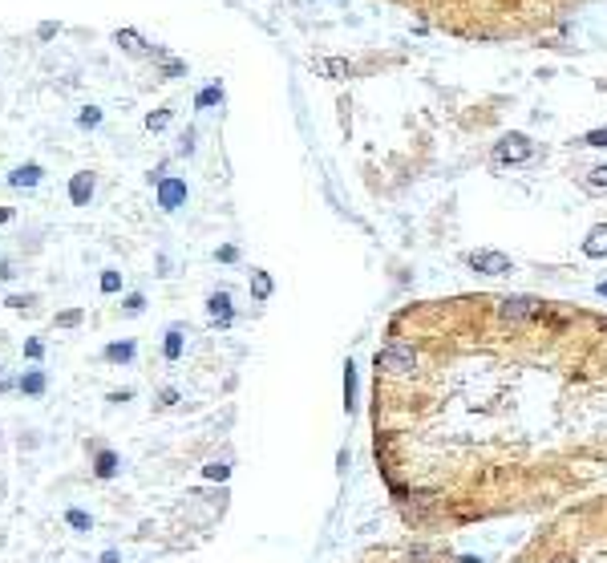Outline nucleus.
<instances>
[{
    "label": "nucleus",
    "instance_id": "21",
    "mask_svg": "<svg viewBox=\"0 0 607 563\" xmlns=\"http://www.w3.org/2000/svg\"><path fill=\"white\" fill-rule=\"evenodd\" d=\"M320 73H328V77H345V73H348V65H345V61H320Z\"/></svg>",
    "mask_w": 607,
    "mask_h": 563
},
{
    "label": "nucleus",
    "instance_id": "22",
    "mask_svg": "<svg viewBox=\"0 0 607 563\" xmlns=\"http://www.w3.org/2000/svg\"><path fill=\"white\" fill-rule=\"evenodd\" d=\"M122 288V275L118 272H101V292H118Z\"/></svg>",
    "mask_w": 607,
    "mask_h": 563
},
{
    "label": "nucleus",
    "instance_id": "11",
    "mask_svg": "<svg viewBox=\"0 0 607 563\" xmlns=\"http://www.w3.org/2000/svg\"><path fill=\"white\" fill-rule=\"evenodd\" d=\"M106 361H113V365L134 361V340H113V345H106Z\"/></svg>",
    "mask_w": 607,
    "mask_h": 563
},
{
    "label": "nucleus",
    "instance_id": "20",
    "mask_svg": "<svg viewBox=\"0 0 607 563\" xmlns=\"http://www.w3.org/2000/svg\"><path fill=\"white\" fill-rule=\"evenodd\" d=\"M251 288H255V296H260V300H267V292H272V280H267L263 272H255V275H251Z\"/></svg>",
    "mask_w": 607,
    "mask_h": 563
},
{
    "label": "nucleus",
    "instance_id": "27",
    "mask_svg": "<svg viewBox=\"0 0 607 563\" xmlns=\"http://www.w3.org/2000/svg\"><path fill=\"white\" fill-rule=\"evenodd\" d=\"M587 142H591V146H607V130H599V134H591V138H587Z\"/></svg>",
    "mask_w": 607,
    "mask_h": 563
},
{
    "label": "nucleus",
    "instance_id": "25",
    "mask_svg": "<svg viewBox=\"0 0 607 563\" xmlns=\"http://www.w3.org/2000/svg\"><path fill=\"white\" fill-rule=\"evenodd\" d=\"M142 304H146V300H142V296L134 292V296H126V304H122V308H126V316H138V313H142Z\"/></svg>",
    "mask_w": 607,
    "mask_h": 563
},
{
    "label": "nucleus",
    "instance_id": "19",
    "mask_svg": "<svg viewBox=\"0 0 607 563\" xmlns=\"http://www.w3.org/2000/svg\"><path fill=\"white\" fill-rule=\"evenodd\" d=\"M77 325H81V308H65L57 316V328H77Z\"/></svg>",
    "mask_w": 607,
    "mask_h": 563
},
{
    "label": "nucleus",
    "instance_id": "18",
    "mask_svg": "<svg viewBox=\"0 0 607 563\" xmlns=\"http://www.w3.org/2000/svg\"><path fill=\"white\" fill-rule=\"evenodd\" d=\"M219 98H223V89H219V86H207V89L195 98V106H198V110H207V106H215Z\"/></svg>",
    "mask_w": 607,
    "mask_h": 563
},
{
    "label": "nucleus",
    "instance_id": "7",
    "mask_svg": "<svg viewBox=\"0 0 607 563\" xmlns=\"http://www.w3.org/2000/svg\"><path fill=\"white\" fill-rule=\"evenodd\" d=\"M41 175H45V171H41L37 163H25V166H16L13 175H9V187L29 191V187H37V183H41Z\"/></svg>",
    "mask_w": 607,
    "mask_h": 563
},
{
    "label": "nucleus",
    "instance_id": "16",
    "mask_svg": "<svg viewBox=\"0 0 607 563\" xmlns=\"http://www.w3.org/2000/svg\"><path fill=\"white\" fill-rule=\"evenodd\" d=\"M98 122H101V110H98V106H86V110L77 113V126H81V130H93Z\"/></svg>",
    "mask_w": 607,
    "mask_h": 563
},
{
    "label": "nucleus",
    "instance_id": "13",
    "mask_svg": "<svg viewBox=\"0 0 607 563\" xmlns=\"http://www.w3.org/2000/svg\"><path fill=\"white\" fill-rule=\"evenodd\" d=\"M531 146H526V138L522 134H510V138H502V146H498V154L502 158H519V154H526Z\"/></svg>",
    "mask_w": 607,
    "mask_h": 563
},
{
    "label": "nucleus",
    "instance_id": "2",
    "mask_svg": "<svg viewBox=\"0 0 607 563\" xmlns=\"http://www.w3.org/2000/svg\"><path fill=\"white\" fill-rule=\"evenodd\" d=\"M461 41H531L563 25L587 0H393Z\"/></svg>",
    "mask_w": 607,
    "mask_h": 563
},
{
    "label": "nucleus",
    "instance_id": "10",
    "mask_svg": "<svg viewBox=\"0 0 607 563\" xmlns=\"http://www.w3.org/2000/svg\"><path fill=\"white\" fill-rule=\"evenodd\" d=\"M207 313H211L219 325H227V320H231V296H227V292H215L211 300H207Z\"/></svg>",
    "mask_w": 607,
    "mask_h": 563
},
{
    "label": "nucleus",
    "instance_id": "12",
    "mask_svg": "<svg viewBox=\"0 0 607 563\" xmlns=\"http://www.w3.org/2000/svg\"><path fill=\"white\" fill-rule=\"evenodd\" d=\"M113 41H118L126 53H146V41L138 37L134 29H118V33H113Z\"/></svg>",
    "mask_w": 607,
    "mask_h": 563
},
{
    "label": "nucleus",
    "instance_id": "8",
    "mask_svg": "<svg viewBox=\"0 0 607 563\" xmlns=\"http://www.w3.org/2000/svg\"><path fill=\"white\" fill-rule=\"evenodd\" d=\"M16 389H21V393H29V397H41V393L49 389V377L41 373V369H29V373L16 381Z\"/></svg>",
    "mask_w": 607,
    "mask_h": 563
},
{
    "label": "nucleus",
    "instance_id": "5",
    "mask_svg": "<svg viewBox=\"0 0 607 563\" xmlns=\"http://www.w3.org/2000/svg\"><path fill=\"white\" fill-rule=\"evenodd\" d=\"M183 199H186V183H183V178H162V183H158V207H162V211H174Z\"/></svg>",
    "mask_w": 607,
    "mask_h": 563
},
{
    "label": "nucleus",
    "instance_id": "1",
    "mask_svg": "<svg viewBox=\"0 0 607 563\" xmlns=\"http://www.w3.org/2000/svg\"><path fill=\"white\" fill-rule=\"evenodd\" d=\"M372 458L417 531L551 514L607 482V313L543 296L417 300L372 361Z\"/></svg>",
    "mask_w": 607,
    "mask_h": 563
},
{
    "label": "nucleus",
    "instance_id": "14",
    "mask_svg": "<svg viewBox=\"0 0 607 563\" xmlns=\"http://www.w3.org/2000/svg\"><path fill=\"white\" fill-rule=\"evenodd\" d=\"M65 523L73 527V531H93V519H89V511H81V507H69V511H65Z\"/></svg>",
    "mask_w": 607,
    "mask_h": 563
},
{
    "label": "nucleus",
    "instance_id": "23",
    "mask_svg": "<svg viewBox=\"0 0 607 563\" xmlns=\"http://www.w3.org/2000/svg\"><path fill=\"white\" fill-rule=\"evenodd\" d=\"M166 122H170V110H158V113H150L146 118V130H162Z\"/></svg>",
    "mask_w": 607,
    "mask_h": 563
},
{
    "label": "nucleus",
    "instance_id": "28",
    "mask_svg": "<svg viewBox=\"0 0 607 563\" xmlns=\"http://www.w3.org/2000/svg\"><path fill=\"white\" fill-rule=\"evenodd\" d=\"M101 563H122V555H118V551H106V555H101Z\"/></svg>",
    "mask_w": 607,
    "mask_h": 563
},
{
    "label": "nucleus",
    "instance_id": "24",
    "mask_svg": "<svg viewBox=\"0 0 607 563\" xmlns=\"http://www.w3.org/2000/svg\"><path fill=\"white\" fill-rule=\"evenodd\" d=\"M25 357L29 361H41V357H45V345H41V340H25Z\"/></svg>",
    "mask_w": 607,
    "mask_h": 563
},
{
    "label": "nucleus",
    "instance_id": "26",
    "mask_svg": "<svg viewBox=\"0 0 607 563\" xmlns=\"http://www.w3.org/2000/svg\"><path fill=\"white\" fill-rule=\"evenodd\" d=\"M29 304H33V296H29V292H25V296H9V308H29Z\"/></svg>",
    "mask_w": 607,
    "mask_h": 563
},
{
    "label": "nucleus",
    "instance_id": "3",
    "mask_svg": "<svg viewBox=\"0 0 607 563\" xmlns=\"http://www.w3.org/2000/svg\"><path fill=\"white\" fill-rule=\"evenodd\" d=\"M506 563H607V490L551 511Z\"/></svg>",
    "mask_w": 607,
    "mask_h": 563
},
{
    "label": "nucleus",
    "instance_id": "29",
    "mask_svg": "<svg viewBox=\"0 0 607 563\" xmlns=\"http://www.w3.org/2000/svg\"><path fill=\"white\" fill-rule=\"evenodd\" d=\"M9 219H13V211H9V207H0V223H9Z\"/></svg>",
    "mask_w": 607,
    "mask_h": 563
},
{
    "label": "nucleus",
    "instance_id": "15",
    "mask_svg": "<svg viewBox=\"0 0 607 563\" xmlns=\"http://www.w3.org/2000/svg\"><path fill=\"white\" fill-rule=\"evenodd\" d=\"M183 357V328H170L166 333V361H178Z\"/></svg>",
    "mask_w": 607,
    "mask_h": 563
},
{
    "label": "nucleus",
    "instance_id": "9",
    "mask_svg": "<svg viewBox=\"0 0 607 563\" xmlns=\"http://www.w3.org/2000/svg\"><path fill=\"white\" fill-rule=\"evenodd\" d=\"M118 470H122L118 454H113V450H98V458H93V475H98V478H113Z\"/></svg>",
    "mask_w": 607,
    "mask_h": 563
},
{
    "label": "nucleus",
    "instance_id": "4",
    "mask_svg": "<svg viewBox=\"0 0 607 563\" xmlns=\"http://www.w3.org/2000/svg\"><path fill=\"white\" fill-rule=\"evenodd\" d=\"M93 191H98V178L89 175V171H77V175L69 178V199H73V207H89Z\"/></svg>",
    "mask_w": 607,
    "mask_h": 563
},
{
    "label": "nucleus",
    "instance_id": "6",
    "mask_svg": "<svg viewBox=\"0 0 607 563\" xmlns=\"http://www.w3.org/2000/svg\"><path fill=\"white\" fill-rule=\"evenodd\" d=\"M470 263L478 268V272H486V275H502V272H510V260H506V255H498V251H482V255H470Z\"/></svg>",
    "mask_w": 607,
    "mask_h": 563
},
{
    "label": "nucleus",
    "instance_id": "17",
    "mask_svg": "<svg viewBox=\"0 0 607 563\" xmlns=\"http://www.w3.org/2000/svg\"><path fill=\"white\" fill-rule=\"evenodd\" d=\"M599 251H607V227H595L591 243H587V255H599Z\"/></svg>",
    "mask_w": 607,
    "mask_h": 563
}]
</instances>
